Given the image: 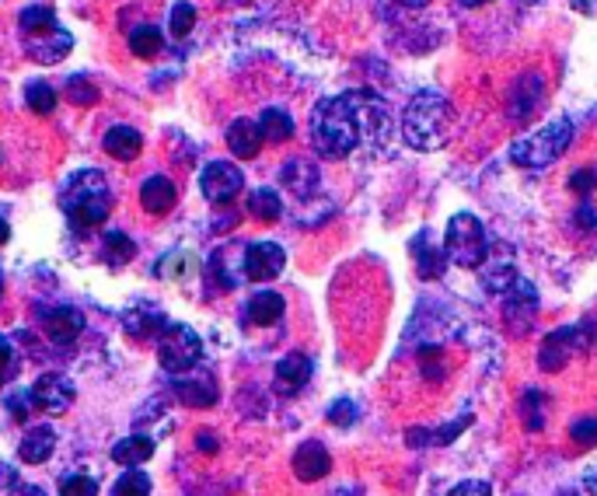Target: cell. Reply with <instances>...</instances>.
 <instances>
[{
  "label": "cell",
  "instance_id": "35",
  "mask_svg": "<svg viewBox=\"0 0 597 496\" xmlns=\"http://www.w3.org/2000/svg\"><path fill=\"white\" fill-rule=\"evenodd\" d=\"M196 269V259L189 252H168L165 259L158 262V276H168V280H182L186 273Z\"/></svg>",
  "mask_w": 597,
  "mask_h": 496
},
{
  "label": "cell",
  "instance_id": "17",
  "mask_svg": "<svg viewBox=\"0 0 597 496\" xmlns=\"http://www.w3.org/2000/svg\"><path fill=\"white\" fill-rule=\"evenodd\" d=\"M308 381H311V357H304V353H290V357H283L276 364L273 385L280 395H297Z\"/></svg>",
  "mask_w": 597,
  "mask_h": 496
},
{
  "label": "cell",
  "instance_id": "7",
  "mask_svg": "<svg viewBox=\"0 0 597 496\" xmlns=\"http://www.w3.org/2000/svg\"><path fill=\"white\" fill-rule=\"evenodd\" d=\"M199 189H203V196L213 207H227V203L238 200L241 189H245V175H241V168L231 165V161H210V165L203 168V175H199Z\"/></svg>",
  "mask_w": 597,
  "mask_h": 496
},
{
  "label": "cell",
  "instance_id": "2",
  "mask_svg": "<svg viewBox=\"0 0 597 496\" xmlns=\"http://www.w3.org/2000/svg\"><path fill=\"white\" fill-rule=\"evenodd\" d=\"M454 109L440 91H419L402 112V140L412 151H440L451 140Z\"/></svg>",
  "mask_w": 597,
  "mask_h": 496
},
{
  "label": "cell",
  "instance_id": "26",
  "mask_svg": "<svg viewBox=\"0 0 597 496\" xmlns=\"http://www.w3.org/2000/svg\"><path fill=\"white\" fill-rule=\"evenodd\" d=\"M151 455H154V441H151V437H144V434L126 437V441H119L116 448H112V462L126 465V469H137V465H144Z\"/></svg>",
  "mask_w": 597,
  "mask_h": 496
},
{
  "label": "cell",
  "instance_id": "47",
  "mask_svg": "<svg viewBox=\"0 0 597 496\" xmlns=\"http://www.w3.org/2000/svg\"><path fill=\"white\" fill-rule=\"evenodd\" d=\"M584 486H587V493L597 496V465H591V469L584 472Z\"/></svg>",
  "mask_w": 597,
  "mask_h": 496
},
{
  "label": "cell",
  "instance_id": "16",
  "mask_svg": "<svg viewBox=\"0 0 597 496\" xmlns=\"http://www.w3.org/2000/svg\"><path fill=\"white\" fill-rule=\"evenodd\" d=\"M123 325H126V332H130V336H137V339H151L154 332H158V339H161V332L168 329L165 311L154 308L151 301H137L133 308H126Z\"/></svg>",
  "mask_w": 597,
  "mask_h": 496
},
{
  "label": "cell",
  "instance_id": "24",
  "mask_svg": "<svg viewBox=\"0 0 597 496\" xmlns=\"http://www.w3.org/2000/svg\"><path fill=\"white\" fill-rule=\"evenodd\" d=\"M102 147L112 154L116 161H133L140 154V147H144V137H140L133 126H112L109 133H105Z\"/></svg>",
  "mask_w": 597,
  "mask_h": 496
},
{
  "label": "cell",
  "instance_id": "36",
  "mask_svg": "<svg viewBox=\"0 0 597 496\" xmlns=\"http://www.w3.org/2000/svg\"><path fill=\"white\" fill-rule=\"evenodd\" d=\"M196 25V7L189 4V0H179V4L172 7V14H168V28H172L175 39H186L189 32H193Z\"/></svg>",
  "mask_w": 597,
  "mask_h": 496
},
{
  "label": "cell",
  "instance_id": "30",
  "mask_svg": "<svg viewBox=\"0 0 597 496\" xmlns=\"http://www.w3.org/2000/svg\"><path fill=\"white\" fill-rule=\"evenodd\" d=\"M133 255H137V245H133L123 231H109V235L102 238V262H109V266H126Z\"/></svg>",
  "mask_w": 597,
  "mask_h": 496
},
{
  "label": "cell",
  "instance_id": "10",
  "mask_svg": "<svg viewBox=\"0 0 597 496\" xmlns=\"http://www.w3.org/2000/svg\"><path fill=\"white\" fill-rule=\"evenodd\" d=\"M28 399H32L35 409H42V413H67L70 402H74V385H70V378H63V374H42L39 381L32 385V392H28Z\"/></svg>",
  "mask_w": 597,
  "mask_h": 496
},
{
  "label": "cell",
  "instance_id": "15",
  "mask_svg": "<svg viewBox=\"0 0 597 496\" xmlns=\"http://www.w3.org/2000/svg\"><path fill=\"white\" fill-rule=\"evenodd\" d=\"M175 395H179L182 406H193V409H206L217 402V385H213L210 374H196L186 371L175 378Z\"/></svg>",
  "mask_w": 597,
  "mask_h": 496
},
{
  "label": "cell",
  "instance_id": "14",
  "mask_svg": "<svg viewBox=\"0 0 597 496\" xmlns=\"http://www.w3.org/2000/svg\"><path fill=\"white\" fill-rule=\"evenodd\" d=\"M329 469H332V455L325 451L322 441H304L294 451V476L301 483H318V479L329 476Z\"/></svg>",
  "mask_w": 597,
  "mask_h": 496
},
{
  "label": "cell",
  "instance_id": "31",
  "mask_svg": "<svg viewBox=\"0 0 597 496\" xmlns=\"http://www.w3.org/2000/svg\"><path fill=\"white\" fill-rule=\"evenodd\" d=\"M56 102H60V95L53 91V84L32 81L25 88V105L35 112V116H49V112H56Z\"/></svg>",
  "mask_w": 597,
  "mask_h": 496
},
{
  "label": "cell",
  "instance_id": "4",
  "mask_svg": "<svg viewBox=\"0 0 597 496\" xmlns=\"http://www.w3.org/2000/svg\"><path fill=\"white\" fill-rule=\"evenodd\" d=\"M570 144H573V123L570 119H552V123L542 126L538 133H528V137L514 140L510 161L521 168H545L563 158V151Z\"/></svg>",
  "mask_w": 597,
  "mask_h": 496
},
{
  "label": "cell",
  "instance_id": "42",
  "mask_svg": "<svg viewBox=\"0 0 597 496\" xmlns=\"http://www.w3.org/2000/svg\"><path fill=\"white\" fill-rule=\"evenodd\" d=\"M447 496H493L486 483H479V479H465V483H458Z\"/></svg>",
  "mask_w": 597,
  "mask_h": 496
},
{
  "label": "cell",
  "instance_id": "21",
  "mask_svg": "<svg viewBox=\"0 0 597 496\" xmlns=\"http://www.w3.org/2000/svg\"><path fill=\"white\" fill-rule=\"evenodd\" d=\"M542 95L545 88L542 81H538V74H524L521 81L514 84V91H510V116H514L517 123H528L535 105L542 102Z\"/></svg>",
  "mask_w": 597,
  "mask_h": 496
},
{
  "label": "cell",
  "instance_id": "9",
  "mask_svg": "<svg viewBox=\"0 0 597 496\" xmlns=\"http://www.w3.org/2000/svg\"><path fill=\"white\" fill-rule=\"evenodd\" d=\"M283 266H287V252H283V245H276V242H252L245 248V259H241L245 276L255 283L280 276Z\"/></svg>",
  "mask_w": 597,
  "mask_h": 496
},
{
  "label": "cell",
  "instance_id": "11",
  "mask_svg": "<svg viewBox=\"0 0 597 496\" xmlns=\"http://www.w3.org/2000/svg\"><path fill=\"white\" fill-rule=\"evenodd\" d=\"M39 325L56 346H70L81 339L84 315L77 308H67V304H60V308H39Z\"/></svg>",
  "mask_w": 597,
  "mask_h": 496
},
{
  "label": "cell",
  "instance_id": "51",
  "mask_svg": "<svg viewBox=\"0 0 597 496\" xmlns=\"http://www.w3.org/2000/svg\"><path fill=\"white\" fill-rule=\"evenodd\" d=\"M0 294H4V276H0Z\"/></svg>",
  "mask_w": 597,
  "mask_h": 496
},
{
  "label": "cell",
  "instance_id": "27",
  "mask_svg": "<svg viewBox=\"0 0 597 496\" xmlns=\"http://www.w3.org/2000/svg\"><path fill=\"white\" fill-rule=\"evenodd\" d=\"M259 133L266 144H283V140L294 137V119L283 109H266L259 116Z\"/></svg>",
  "mask_w": 597,
  "mask_h": 496
},
{
  "label": "cell",
  "instance_id": "43",
  "mask_svg": "<svg viewBox=\"0 0 597 496\" xmlns=\"http://www.w3.org/2000/svg\"><path fill=\"white\" fill-rule=\"evenodd\" d=\"M11 364H14V350L11 343H7V336H0V381L11 374Z\"/></svg>",
  "mask_w": 597,
  "mask_h": 496
},
{
  "label": "cell",
  "instance_id": "6",
  "mask_svg": "<svg viewBox=\"0 0 597 496\" xmlns=\"http://www.w3.org/2000/svg\"><path fill=\"white\" fill-rule=\"evenodd\" d=\"M199 357H203V343H199V336L189 325H168V329L161 332L158 360L165 371L186 374L199 364Z\"/></svg>",
  "mask_w": 597,
  "mask_h": 496
},
{
  "label": "cell",
  "instance_id": "41",
  "mask_svg": "<svg viewBox=\"0 0 597 496\" xmlns=\"http://www.w3.org/2000/svg\"><path fill=\"white\" fill-rule=\"evenodd\" d=\"M570 437L580 444V448H587V444L597 441V420H577L570 427Z\"/></svg>",
  "mask_w": 597,
  "mask_h": 496
},
{
  "label": "cell",
  "instance_id": "23",
  "mask_svg": "<svg viewBox=\"0 0 597 496\" xmlns=\"http://www.w3.org/2000/svg\"><path fill=\"white\" fill-rule=\"evenodd\" d=\"M412 259H416V266H419V276H430V280H437L447 266L444 245H433V238L426 242V231L412 238Z\"/></svg>",
  "mask_w": 597,
  "mask_h": 496
},
{
  "label": "cell",
  "instance_id": "1",
  "mask_svg": "<svg viewBox=\"0 0 597 496\" xmlns=\"http://www.w3.org/2000/svg\"><path fill=\"white\" fill-rule=\"evenodd\" d=\"M311 144L322 158H350L360 144H364V130H360V112L353 91L339 98H322L311 112Z\"/></svg>",
  "mask_w": 597,
  "mask_h": 496
},
{
  "label": "cell",
  "instance_id": "52",
  "mask_svg": "<svg viewBox=\"0 0 597 496\" xmlns=\"http://www.w3.org/2000/svg\"><path fill=\"white\" fill-rule=\"evenodd\" d=\"M563 496H573V493H563Z\"/></svg>",
  "mask_w": 597,
  "mask_h": 496
},
{
  "label": "cell",
  "instance_id": "28",
  "mask_svg": "<svg viewBox=\"0 0 597 496\" xmlns=\"http://www.w3.org/2000/svg\"><path fill=\"white\" fill-rule=\"evenodd\" d=\"M165 49V35H161L158 25H137L130 32V53L140 56V60H151Z\"/></svg>",
  "mask_w": 597,
  "mask_h": 496
},
{
  "label": "cell",
  "instance_id": "3",
  "mask_svg": "<svg viewBox=\"0 0 597 496\" xmlns=\"http://www.w3.org/2000/svg\"><path fill=\"white\" fill-rule=\"evenodd\" d=\"M60 207L74 228H95V224H102L112 210L109 179L98 168H84V172L70 175L60 193Z\"/></svg>",
  "mask_w": 597,
  "mask_h": 496
},
{
  "label": "cell",
  "instance_id": "48",
  "mask_svg": "<svg viewBox=\"0 0 597 496\" xmlns=\"http://www.w3.org/2000/svg\"><path fill=\"white\" fill-rule=\"evenodd\" d=\"M7 238H11V228H7V221L0 217V245H7Z\"/></svg>",
  "mask_w": 597,
  "mask_h": 496
},
{
  "label": "cell",
  "instance_id": "22",
  "mask_svg": "<svg viewBox=\"0 0 597 496\" xmlns=\"http://www.w3.org/2000/svg\"><path fill=\"white\" fill-rule=\"evenodd\" d=\"M283 311H287V304H283V297L276 290H259V294L248 297L245 315L252 325H273L283 318Z\"/></svg>",
  "mask_w": 597,
  "mask_h": 496
},
{
  "label": "cell",
  "instance_id": "33",
  "mask_svg": "<svg viewBox=\"0 0 597 496\" xmlns=\"http://www.w3.org/2000/svg\"><path fill=\"white\" fill-rule=\"evenodd\" d=\"M53 25H60V21H56V11H53V7H46V4H32V7H25V11L18 14L21 35L42 32V28H53Z\"/></svg>",
  "mask_w": 597,
  "mask_h": 496
},
{
  "label": "cell",
  "instance_id": "49",
  "mask_svg": "<svg viewBox=\"0 0 597 496\" xmlns=\"http://www.w3.org/2000/svg\"><path fill=\"white\" fill-rule=\"evenodd\" d=\"M395 4H402V7H426L430 0H395Z\"/></svg>",
  "mask_w": 597,
  "mask_h": 496
},
{
  "label": "cell",
  "instance_id": "20",
  "mask_svg": "<svg viewBox=\"0 0 597 496\" xmlns=\"http://www.w3.org/2000/svg\"><path fill=\"white\" fill-rule=\"evenodd\" d=\"M318 179H322V175H318V165L308 158H290L287 165L280 168V182L294 196H311L318 189Z\"/></svg>",
  "mask_w": 597,
  "mask_h": 496
},
{
  "label": "cell",
  "instance_id": "38",
  "mask_svg": "<svg viewBox=\"0 0 597 496\" xmlns=\"http://www.w3.org/2000/svg\"><path fill=\"white\" fill-rule=\"evenodd\" d=\"M60 496H98V483L91 476H67L60 483Z\"/></svg>",
  "mask_w": 597,
  "mask_h": 496
},
{
  "label": "cell",
  "instance_id": "39",
  "mask_svg": "<svg viewBox=\"0 0 597 496\" xmlns=\"http://www.w3.org/2000/svg\"><path fill=\"white\" fill-rule=\"evenodd\" d=\"M329 423L332 427H353L357 423V402L350 399H339L329 406Z\"/></svg>",
  "mask_w": 597,
  "mask_h": 496
},
{
  "label": "cell",
  "instance_id": "29",
  "mask_svg": "<svg viewBox=\"0 0 597 496\" xmlns=\"http://www.w3.org/2000/svg\"><path fill=\"white\" fill-rule=\"evenodd\" d=\"M248 214L259 221H280L283 217V200L276 196V189H255L248 196Z\"/></svg>",
  "mask_w": 597,
  "mask_h": 496
},
{
  "label": "cell",
  "instance_id": "25",
  "mask_svg": "<svg viewBox=\"0 0 597 496\" xmlns=\"http://www.w3.org/2000/svg\"><path fill=\"white\" fill-rule=\"evenodd\" d=\"M53 448H56L53 427H35V430H28V434H25L18 455H21V462H28V465H42L49 455H53Z\"/></svg>",
  "mask_w": 597,
  "mask_h": 496
},
{
  "label": "cell",
  "instance_id": "5",
  "mask_svg": "<svg viewBox=\"0 0 597 496\" xmlns=\"http://www.w3.org/2000/svg\"><path fill=\"white\" fill-rule=\"evenodd\" d=\"M444 252H447V259L458 262V266H465V269L486 266L489 238H486V228H482L479 217L454 214L451 221H447V231H444Z\"/></svg>",
  "mask_w": 597,
  "mask_h": 496
},
{
  "label": "cell",
  "instance_id": "32",
  "mask_svg": "<svg viewBox=\"0 0 597 496\" xmlns=\"http://www.w3.org/2000/svg\"><path fill=\"white\" fill-rule=\"evenodd\" d=\"M521 280V276L514 273V266L510 262H493V266H482V287L493 290V294H507L514 283Z\"/></svg>",
  "mask_w": 597,
  "mask_h": 496
},
{
  "label": "cell",
  "instance_id": "19",
  "mask_svg": "<svg viewBox=\"0 0 597 496\" xmlns=\"http://www.w3.org/2000/svg\"><path fill=\"white\" fill-rule=\"evenodd\" d=\"M175 200H179V189H175V182L168 175H151L140 186V203H144L147 214H168L175 207Z\"/></svg>",
  "mask_w": 597,
  "mask_h": 496
},
{
  "label": "cell",
  "instance_id": "45",
  "mask_svg": "<svg viewBox=\"0 0 597 496\" xmlns=\"http://www.w3.org/2000/svg\"><path fill=\"white\" fill-rule=\"evenodd\" d=\"M196 441H199V451H203V455H217L220 444H217V437H213L210 430H203V434H199Z\"/></svg>",
  "mask_w": 597,
  "mask_h": 496
},
{
  "label": "cell",
  "instance_id": "12",
  "mask_svg": "<svg viewBox=\"0 0 597 496\" xmlns=\"http://www.w3.org/2000/svg\"><path fill=\"white\" fill-rule=\"evenodd\" d=\"M538 315V294L528 280H517L514 287L503 294V318H507L510 329L528 332V325L535 322Z\"/></svg>",
  "mask_w": 597,
  "mask_h": 496
},
{
  "label": "cell",
  "instance_id": "46",
  "mask_svg": "<svg viewBox=\"0 0 597 496\" xmlns=\"http://www.w3.org/2000/svg\"><path fill=\"white\" fill-rule=\"evenodd\" d=\"M7 496H46V493H42L39 486H25V483H18L11 493H7Z\"/></svg>",
  "mask_w": 597,
  "mask_h": 496
},
{
  "label": "cell",
  "instance_id": "13",
  "mask_svg": "<svg viewBox=\"0 0 597 496\" xmlns=\"http://www.w3.org/2000/svg\"><path fill=\"white\" fill-rule=\"evenodd\" d=\"M587 343H591V336H580V325H566V329L552 332L549 339H545V350H542V367L545 371H559V367L570 360L573 350H587Z\"/></svg>",
  "mask_w": 597,
  "mask_h": 496
},
{
  "label": "cell",
  "instance_id": "50",
  "mask_svg": "<svg viewBox=\"0 0 597 496\" xmlns=\"http://www.w3.org/2000/svg\"><path fill=\"white\" fill-rule=\"evenodd\" d=\"M465 7H482V4H489V0H461Z\"/></svg>",
  "mask_w": 597,
  "mask_h": 496
},
{
  "label": "cell",
  "instance_id": "8",
  "mask_svg": "<svg viewBox=\"0 0 597 496\" xmlns=\"http://www.w3.org/2000/svg\"><path fill=\"white\" fill-rule=\"evenodd\" d=\"M21 46H25V53L32 56L35 63H60L70 56V49H74V35L67 32L63 25H53V28H42V32H28L21 35Z\"/></svg>",
  "mask_w": 597,
  "mask_h": 496
},
{
  "label": "cell",
  "instance_id": "37",
  "mask_svg": "<svg viewBox=\"0 0 597 496\" xmlns=\"http://www.w3.org/2000/svg\"><path fill=\"white\" fill-rule=\"evenodd\" d=\"M67 98H70L74 105H98V98H102V95H98V88L88 81V77L74 74V77L67 81Z\"/></svg>",
  "mask_w": 597,
  "mask_h": 496
},
{
  "label": "cell",
  "instance_id": "40",
  "mask_svg": "<svg viewBox=\"0 0 597 496\" xmlns=\"http://www.w3.org/2000/svg\"><path fill=\"white\" fill-rule=\"evenodd\" d=\"M570 189H573V193H580V196L594 193V189H597V172H594V168H580V172H573L570 175Z\"/></svg>",
  "mask_w": 597,
  "mask_h": 496
},
{
  "label": "cell",
  "instance_id": "34",
  "mask_svg": "<svg viewBox=\"0 0 597 496\" xmlns=\"http://www.w3.org/2000/svg\"><path fill=\"white\" fill-rule=\"evenodd\" d=\"M112 496H151V479L140 469L123 472V476L116 479V486H112Z\"/></svg>",
  "mask_w": 597,
  "mask_h": 496
},
{
  "label": "cell",
  "instance_id": "18",
  "mask_svg": "<svg viewBox=\"0 0 597 496\" xmlns=\"http://www.w3.org/2000/svg\"><path fill=\"white\" fill-rule=\"evenodd\" d=\"M262 133H259V123L255 119H234L231 126H227V147H231L234 158L241 161H252L255 154L262 151Z\"/></svg>",
  "mask_w": 597,
  "mask_h": 496
},
{
  "label": "cell",
  "instance_id": "44",
  "mask_svg": "<svg viewBox=\"0 0 597 496\" xmlns=\"http://www.w3.org/2000/svg\"><path fill=\"white\" fill-rule=\"evenodd\" d=\"M577 228H584V231L597 228V210L591 207V203H580V210H577Z\"/></svg>",
  "mask_w": 597,
  "mask_h": 496
}]
</instances>
